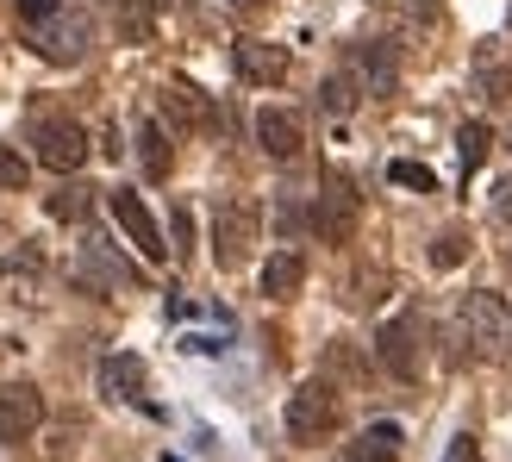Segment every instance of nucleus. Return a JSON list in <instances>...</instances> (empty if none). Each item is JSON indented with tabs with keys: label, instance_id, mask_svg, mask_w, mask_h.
I'll return each mask as SVG.
<instances>
[{
	"label": "nucleus",
	"instance_id": "20",
	"mask_svg": "<svg viewBox=\"0 0 512 462\" xmlns=\"http://www.w3.org/2000/svg\"><path fill=\"white\" fill-rule=\"evenodd\" d=\"M113 7H119V32L132 38V44H144L150 25H157V13L169 7V0H113Z\"/></svg>",
	"mask_w": 512,
	"mask_h": 462
},
{
	"label": "nucleus",
	"instance_id": "33",
	"mask_svg": "<svg viewBox=\"0 0 512 462\" xmlns=\"http://www.w3.org/2000/svg\"><path fill=\"white\" fill-rule=\"evenodd\" d=\"M107 7H113V0H107Z\"/></svg>",
	"mask_w": 512,
	"mask_h": 462
},
{
	"label": "nucleus",
	"instance_id": "6",
	"mask_svg": "<svg viewBox=\"0 0 512 462\" xmlns=\"http://www.w3.org/2000/svg\"><path fill=\"white\" fill-rule=\"evenodd\" d=\"M32 144H38V163L44 169H57V175H75L88 163V132L75 119H57V113H44L32 125Z\"/></svg>",
	"mask_w": 512,
	"mask_h": 462
},
{
	"label": "nucleus",
	"instance_id": "18",
	"mask_svg": "<svg viewBox=\"0 0 512 462\" xmlns=\"http://www.w3.org/2000/svg\"><path fill=\"white\" fill-rule=\"evenodd\" d=\"M138 157H144V175H150V182H169L175 150H169V132H163L157 119H144V125H138Z\"/></svg>",
	"mask_w": 512,
	"mask_h": 462
},
{
	"label": "nucleus",
	"instance_id": "16",
	"mask_svg": "<svg viewBox=\"0 0 512 462\" xmlns=\"http://www.w3.org/2000/svg\"><path fill=\"white\" fill-rule=\"evenodd\" d=\"M300 288H306V256L300 250H275L263 263V294L269 300H294Z\"/></svg>",
	"mask_w": 512,
	"mask_h": 462
},
{
	"label": "nucleus",
	"instance_id": "31",
	"mask_svg": "<svg viewBox=\"0 0 512 462\" xmlns=\"http://www.w3.org/2000/svg\"><path fill=\"white\" fill-rule=\"evenodd\" d=\"M506 269H512V256H506Z\"/></svg>",
	"mask_w": 512,
	"mask_h": 462
},
{
	"label": "nucleus",
	"instance_id": "12",
	"mask_svg": "<svg viewBox=\"0 0 512 462\" xmlns=\"http://www.w3.org/2000/svg\"><path fill=\"white\" fill-rule=\"evenodd\" d=\"M163 113L182 125V132H219V107H213V94H200L194 82H182V75H175V82L163 88Z\"/></svg>",
	"mask_w": 512,
	"mask_h": 462
},
{
	"label": "nucleus",
	"instance_id": "10",
	"mask_svg": "<svg viewBox=\"0 0 512 462\" xmlns=\"http://www.w3.org/2000/svg\"><path fill=\"white\" fill-rule=\"evenodd\" d=\"M232 69H238V82H250V88H281V82H288V50L263 44V38H238L232 44Z\"/></svg>",
	"mask_w": 512,
	"mask_h": 462
},
{
	"label": "nucleus",
	"instance_id": "7",
	"mask_svg": "<svg viewBox=\"0 0 512 462\" xmlns=\"http://www.w3.org/2000/svg\"><path fill=\"white\" fill-rule=\"evenodd\" d=\"M107 207H113L119 231L138 244V256H144V263H163V256H169V244H163V231H157V219H150V207H144V200H138L132 188H113V194H107Z\"/></svg>",
	"mask_w": 512,
	"mask_h": 462
},
{
	"label": "nucleus",
	"instance_id": "14",
	"mask_svg": "<svg viewBox=\"0 0 512 462\" xmlns=\"http://www.w3.org/2000/svg\"><path fill=\"white\" fill-rule=\"evenodd\" d=\"M256 144H263L275 163H294L300 150H306V125H300V113H288V107H263V113H256Z\"/></svg>",
	"mask_w": 512,
	"mask_h": 462
},
{
	"label": "nucleus",
	"instance_id": "19",
	"mask_svg": "<svg viewBox=\"0 0 512 462\" xmlns=\"http://www.w3.org/2000/svg\"><path fill=\"white\" fill-rule=\"evenodd\" d=\"M44 207H50V219H63V225H82V219H88V207H94V188H88V182H63L57 194L44 200Z\"/></svg>",
	"mask_w": 512,
	"mask_h": 462
},
{
	"label": "nucleus",
	"instance_id": "8",
	"mask_svg": "<svg viewBox=\"0 0 512 462\" xmlns=\"http://www.w3.org/2000/svg\"><path fill=\"white\" fill-rule=\"evenodd\" d=\"M375 356H381V369L394 381H419V313H400V319L381 325Z\"/></svg>",
	"mask_w": 512,
	"mask_h": 462
},
{
	"label": "nucleus",
	"instance_id": "3",
	"mask_svg": "<svg viewBox=\"0 0 512 462\" xmlns=\"http://www.w3.org/2000/svg\"><path fill=\"white\" fill-rule=\"evenodd\" d=\"M313 225L325 244H350L356 225H363V194L344 169H325V188H319V207H313Z\"/></svg>",
	"mask_w": 512,
	"mask_h": 462
},
{
	"label": "nucleus",
	"instance_id": "11",
	"mask_svg": "<svg viewBox=\"0 0 512 462\" xmlns=\"http://www.w3.org/2000/svg\"><path fill=\"white\" fill-rule=\"evenodd\" d=\"M350 69H356V82H363V94H394V88H400V57H394L388 38L356 44V50H350Z\"/></svg>",
	"mask_w": 512,
	"mask_h": 462
},
{
	"label": "nucleus",
	"instance_id": "13",
	"mask_svg": "<svg viewBox=\"0 0 512 462\" xmlns=\"http://www.w3.org/2000/svg\"><path fill=\"white\" fill-rule=\"evenodd\" d=\"M144 381H150V369H144V356H132V350H113L107 363H100V394H107V400L150 406L144 400ZM150 413H157V406H150Z\"/></svg>",
	"mask_w": 512,
	"mask_h": 462
},
{
	"label": "nucleus",
	"instance_id": "2",
	"mask_svg": "<svg viewBox=\"0 0 512 462\" xmlns=\"http://www.w3.org/2000/svg\"><path fill=\"white\" fill-rule=\"evenodd\" d=\"M338 431V388L331 381H300V388L288 394V438L294 444H319Z\"/></svg>",
	"mask_w": 512,
	"mask_h": 462
},
{
	"label": "nucleus",
	"instance_id": "21",
	"mask_svg": "<svg viewBox=\"0 0 512 462\" xmlns=\"http://www.w3.org/2000/svg\"><path fill=\"white\" fill-rule=\"evenodd\" d=\"M488 150H494V132L481 119H469L463 132H456V157H463V175H475L481 163H488Z\"/></svg>",
	"mask_w": 512,
	"mask_h": 462
},
{
	"label": "nucleus",
	"instance_id": "25",
	"mask_svg": "<svg viewBox=\"0 0 512 462\" xmlns=\"http://www.w3.org/2000/svg\"><path fill=\"white\" fill-rule=\"evenodd\" d=\"M25 182H32V163L13 144H0V188H25Z\"/></svg>",
	"mask_w": 512,
	"mask_h": 462
},
{
	"label": "nucleus",
	"instance_id": "29",
	"mask_svg": "<svg viewBox=\"0 0 512 462\" xmlns=\"http://www.w3.org/2000/svg\"><path fill=\"white\" fill-rule=\"evenodd\" d=\"M494 213H500V219H506V225H512V175H506V182H500V188H494Z\"/></svg>",
	"mask_w": 512,
	"mask_h": 462
},
{
	"label": "nucleus",
	"instance_id": "5",
	"mask_svg": "<svg viewBox=\"0 0 512 462\" xmlns=\"http://www.w3.org/2000/svg\"><path fill=\"white\" fill-rule=\"evenodd\" d=\"M32 44H38L44 63H82L88 50H94V19H88L82 7H63L57 19L32 25Z\"/></svg>",
	"mask_w": 512,
	"mask_h": 462
},
{
	"label": "nucleus",
	"instance_id": "30",
	"mask_svg": "<svg viewBox=\"0 0 512 462\" xmlns=\"http://www.w3.org/2000/svg\"><path fill=\"white\" fill-rule=\"evenodd\" d=\"M232 7H238V13H250V7H263V0H232Z\"/></svg>",
	"mask_w": 512,
	"mask_h": 462
},
{
	"label": "nucleus",
	"instance_id": "23",
	"mask_svg": "<svg viewBox=\"0 0 512 462\" xmlns=\"http://www.w3.org/2000/svg\"><path fill=\"white\" fill-rule=\"evenodd\" d=\"M475 94L481 100H506V63L494 57V50H488V57H475Z\"/></svg>",
	"mask_w": 512,
	"mask_h": 462
},
{
	"label": "nucleus",
	"instance_id": "4",
	"mask_svg": "<svg viewBox=\"0 0 512 462\" xmlns=\"http://www.w3.org/2000/svg\"><path fill=\"white\" fill-rule=\"evenodd\" d=\"M463 331L481 356H512V313L500 294H488V288L463 294Z\"/></svg>",
	"mask_w": 512,
	"mask_h": 462
},
{
	"label": "nucleus",
	"instance_id": "15",
	"mask_svg": "<svg viewBox=\"0 0 512 462\" xmlns=\"http://www.w3.org/2000/svg\"><path fill=\"white\" fill-rule=\"evenodd\" d=\"M406 450V431L400 425H369V431H356V444H344V462H400Z\"/></svg>",
	"mask_w": 512,
	"mask_h": 462
},
{
	"label": "nucleus",
	"instance_id": "28",
	"mask_svg": "<svg viewBox=\"0 0 512 462\" xmlns=\"http://www.w3.org/2000/svg\"><path fill=\"white\" fill-rule=\"evenodd\" d=\"M406 19H413V25H431V19H438V0H406Z\"/></svg>",
	"mask_w": 512,
	"mask_h": 462
},
{
	"label": "nucleus",
	"instance_id": "26",
	"mask_svg": "<svg viewBox=\"0 0 512 462\" xmlns=\"http://www.w3.org/2000/svg\"><path fill=\"white\" fill-rule=\"evenodd\" d=\"M13 7H19L25 25H44V19H57V13H63V0H13Z\"/></svg>",
	"mask_w": 512,
	"mask_h": 462
},
{
	"label": "nucleus",
	"instance_id": "27",
	"mask_svg": "<svg viewBox=\"0 0 512 462\" xmlns=\"http://www.w3.org/2000/svg\"><path fill=\"white\" fill-rule=\"evenodd\" d=\"M444 462H481V438H475V431H456L450 450H444Z\"/></svg>",
	"mask_w": 512,
	"mask_h": 462
},
{
	"label": "nucleus",
	"instance_id": "1",
	"mask_svg": "<svg viewBox=\"0 0 512 462\" xmlns=\"http://www.w3.org/2000/svg\"><path fill=\"white\" fill-rule=\"evenodd\" d=\"M256 231H263V207H256V200H244V194L219 200V213H213V263L219 269H244L250 250H256Z\"/></svg>",
	"mask_w": 512,
	"mask_h": 462
},
{
	"label": "nucleus",
	"instance_id": "9",
	"mask_svg": "<svg viewBox=\"0 0 512 462\" xmlns=\"http://www.w3.org/2000/svg\"><path fill=\"white\" fill-rule=\"evenodd\" d=\"M38 425H44L38 381H7V388H0V444H25Z\"/></svg>",
	"mask_w": 512,
	"mask_h": 462
},
{
	"label": "nucleus",
	"instance_id": "32",
	"mask_svg": "<svg viewBox=\"0 0 512 462\" xmlns=\"http://www.w3.org/2000/svg\"><path fill=\"white\" fill-rule=\"evenodd\" d=\"M506 25H512V13H506Z\"/></svg>",
	"mask_w": 512,
	"mask_h": 462
},
{
	"label": "nucleus",
	"instance_id": "17",
	"mask_svg": "<svg viewBox=\"0 0 512 462\" xmlns=\"http://www.w3.org/2000/svg\"><path fill=\"white\" fill-rule=\"evenodd\" d=\"M356 100H363V82H356V69L344 63V69H331L325 82H319V107L331 113V119H350L356 113Z\"/></svg>",
	"mask_w": 512,
	"mask_h": 462
},
{
	"label": "nucleus",
	"instance_id": "24",
	"mask_svg": "<svg viewBox=\"0 0 512 462\" xmlns=\"http://www.w3.org/2000/svg\"><path fill=\"white\" fill-rule=\"evenodd\" d=\"M469 256V231H444L438 244H431V269H456Z\"/></svg>",
	"mask_w": 512,
	"mask_h": 462
},
{
	"label": "nucleus",
	"instance_id": "22",
	"mask_svg": "<svg viewBox=\"0 0 512 462\" xmlns=\"http://www.w3.org/2000/svg\"><path fill=\"white\" fill-rule=\"evenodd\" d=\"M388 182H394V188H413V194H438V175H431L425 163H413V157L388 163Z\"/></svg>",
	"mask_w": 512,
	"mask_h": 462
}]
</instances>
